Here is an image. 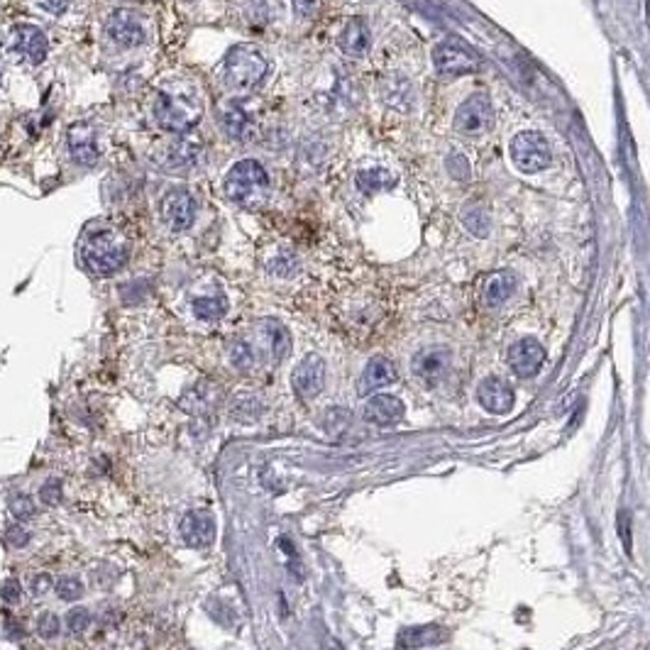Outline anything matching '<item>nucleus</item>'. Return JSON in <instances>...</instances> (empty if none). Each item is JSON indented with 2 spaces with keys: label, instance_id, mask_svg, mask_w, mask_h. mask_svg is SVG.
Masks as SVG:
<instances>
[{
  "label": "nucleus",
  "instance_id": "1",
  "mask_svg": "<svg viewBox=\"0 0 650 650\" xmlns=\"http://www.w3.org/2000/svg\"><path fill=\"white\" fill-rule=\"evenodd\" d=\"M152 118L166 133H191L204 118V101L198 96V89L182 79H172L159 86L154 93Z\"/></svg>",
  "mask_w": 650,
  "mask_h": 650
},
{
  "label": "nucleus",
  "instance_id": "2",
  "mask_svg": "<svg viewBox=\"0 0 650 650\" xmlns=\"http://www.w3.org/2000/svg\"><path fill=\"white\" fill-rule=\"evenodd\" d=\"M223 83L235 93H250L259 89L269 74V61L262 51L250 44H235L223 59Z\"/></svg>",
  "mask_w": 650,
  "mask_h": 650
},
{
  "label": "nucleus",
  "instance_id": "3",
  "mask_svg": "<svg viewBox=\"0 0 650 650\" xmlns=\"http://www.w3.org/2000/svg\"><path fill=\"white\" fill-rule=\"evenodd\" d=\"M81 259L96 276H112L128 265V244L112 230H98L83 240Z\"/></svg>",
  "mask_w": 650,
  "mask_h": 650
},
{
  "label": "nucleus",
  "instance_id": "4",
  "mask_svg": "<svg viewBox=\"0 0 650 650\" xmlns=\"http://www.w3.org/2000/svg\"><path fill=\"white\" fill-rule=\"evenodd\" d=\"M225 196L237 205H257L269 191V174L259 162L243 159L235 162L223 179Z\"/></svg>",
  "mask_w": 650,
  "mask_h": 650
},
{
  "label": "nucleus",
  "instance_id": "5",
  "mask_svg": "<svg viewBox=\"0 0 650 650\" xmlns=\"http://www.w3.org/2000/svg\"><path fill=\"white\" fill-rule=\"evenodd\" d=\"M508 152H511L514 166L523 174H538L553 164V150H550L548 140L540 133H530V130L518 133L511 140Z\"/></svg>",
  "mask_w": 650,
  "mask_h": 650
},
{
  "label": "nucleus",
  "instance_id": "6",
  "mask_svg": "<svg viewBox=\"0 0 650 650\" xmlns=\"http://www.w3.org/2000/svg\"><path fill=\"white\" fill-rule=\"evenodd\" d=\"M47 51H50L47 35L35 25H25V22L15 25L5 37V54L18 64H42L47 59Z\"/></svg>",
  "mask_w": 650,
  "mask_h": 650
},
{
  "label": "nucleus",
  "instance_id": "7",
  "mask_svg": "<svg viewBox=\"0 0 650 650\" xmlns=\"http://www.w3.org/2000/svg\"><path fill=\"white\" fill-rule=\"evenodd\" d=\"M453 128L462 137H484L494 128V105L487 93H472L455 111Z\"/></svg>",
  "mask_w": 650,
  "mask_h": 650
},
{
  "label": "nucleus",
  "instance_id": "8",
  "mask_svg": "<svg viewBox=\"0 0 650 650\" xmlns=\"http://www.w3.org/2000/svg\"><path fill=\"white\" fill-rule=\"evenodd\" d=\"M433 64L440 76H465L479 69L477 54L458 37H445L443 42H437L433 50Z\"/></svg>",
  "mask_w": 650,
  "mask_h": 650
},
{
  "label": "nucleus",
  "instance_id": "9",
  "mask_svg": "<svg viewBox=\"0 0 650 650\" xmlns=\"http://www.w3.org/2000/svg\"><path fill=\"white\" fill-rule=\"evenodd\" d=\"M196 201L186 189H169L162 198V221L172 233H183L193 225Z\"/></svg>",
  "mask_w": 650,
  "mask_h": 650
},
{
  "label": "nucleus",
  "instance_id": "10",
  "mask_svg": "<svg viewBox=\"0 0 650 650\" xmlns=\"http://www.w3.org/2000/svg\"><path fill=\"white\" fill-rule=\"evenodd\" d=\"M105 32L118 47H140L147 42V27H144L143 18L133 11H115L111 12V18L105 22Z\"/></svg>",
  "mask_w": 650,
  "mask_h": 650
},
{
  "label": "nucleus",
  "instance_id": "11",
  "mask_svg": "<svg viewBox=\"0 0 650 650\" xmlns=\"http://www.w3.org/2000/svg\"><path fill=\"white\" fill-rule=\"evenodd\" d=\"M69 154L76 164L81 166H93V164L101 159V137L98 130L93 128L91 122H76L69 128Z\"/></svg>",
  "mask_w": 650,
  "mask_h": 650
},
{
  "label": "nucleus",
  "instance_id": "12",
  "mask_svg": "<svg viewBox=\"0 0 650 650\" xmlns=\"http://www.w3.org/2000/svg\"><path fill=\"white\" fill-rule=\"evenodd\" d=\"M450 365H453L450 350H445V347H428V350H421L414 357L411 372L426 386H436L445 379L447 372H450Z\"/></svg>",
  "mask_w": 650,
  "mask_h": 650
},
{
  "label": "nucleus",
  "instance_id": "13",
  "mask_svg": "<svg viewBox=\"0 0 650 650\" xmlns=\"http://www.w3.org/2000/svg\"><path fill=\"white\" fill-rule=\"evenodd\" d=\"M543 362H546V347L536 337H521L508 350V367L514 369V375L523 379L538 375Z\"/></svg>",
  "mask_w": 650,
  "mask_h": 650
},
{
  "label": "nucleus",
  "instance_id": "14",
  "mask_svg": "<svg viewBox=\"0 0 650 650\" xmlns=\"http://www.w3.org/2000/svg\"><path fill=\"white\" fill-rule=\"evenodd\" d=\"M291 386L298 397L313 399L325 386V362L321 355H306L291 372Z\"/></svg>",
  "mask_w": 650,
  "mask_h": 650
},
{
  "label": "nucleus",
  "instance_id": "15",
  "mask_svg": "<svg viewBox=\"0 0 650 650\" xmlns=\"http://www.w3.org/2000/svg\"><path fill=\"white\" fill-rule=\"evenodd\" d=\"M179 533H182L183 543L189 548H208L215 540V518L211 511H189L183 514L182 523H179Z\"/></svg>",
  "mask_w": 650,
  "mask_h": 650
},
{
  "label": "nucleus",
  "instance_id": "16",
  "mask_svg": "<svg viewBox=\"0 0 650 650\" xmlns=\"http://www.w3.org/2000/svg\"><path fill=\"white\" fill-rule=\"evenodd\" d=\"M204 162V147L193 140H174L162 154V164L169 172H193Z\"/></svg>",
  "mask_w": 650,
  "mask_h": 650
},
{
  "label": "nucleus",
  "instance_id": "17",
  "mask_svg": "<svg viewBox=\"0 0 650 650\" xmlns=\"http://www.w3.org/2000/svg\"><path fill=\"white\" fill-rule=\"evenodd\" d=\"M477 401L489 414H508L514 408V389L501 376H487L477 386Z\"/></svg>",
  "mask_w": 650,
  "mask_h": 650
},
{
  "label": "nucleus",
  "instance_id": "18",
  "mask_svg": "<svg viewBox=\"0 0 650 650\" xmlns=\"http://www.w3.org/2000/svg\"><path fill=\"white\" fill-rule=\"evenodd\" d=\"M218 120H221V128L230 140H247L254 128L252 115L240 98H228L218 111Z\"/></svg>",
  "mask_w": 650,
  "mask_h": 650
},
{
  "label": "nucleus",
  "instance_id": "19",
  "mask_svg": "<svg viewBox=\"0 0 650 650\" xmlns=\"http://www.w3.org/2000/svg\"><path fill=\"white\" fill-rule=\"evenodd\" d=\"M397 376H399L397 365H394L391 360H386V357H372V360L367 362L362 376H360L357 391H360L362 397H369V394H375L376 389L394 384Z\"/></svg>",
  "mask_w": 650,
  "mask_h": 650
},
{
  "label": "nucleus",
  "instance_id": "20",
  "mask_svg": "<svg viewBox=\"0 0 650 650\" xmlns=\"http://www.w3.org/2000/svg\"><path fill=\"white\" fill-rule=\"evenodd\" d=\"M406 414L404 401L391 394H376L367 401L365 406V421L376 423V426H394Z\"/></svg>",
  "mask_w": 650,
  "mask_h": 650
},
{
  "label": "nucleus",
  "instance_id": "21",
  "mask_svg": "<svg viewBox=\"0 0 650 650\" xmlns=\"http://www.w3.org/2000/svg\"><path fill=\"white\" fill-rule=\"evenodd\" d=\"M369 27H367V22L362 18H352V20L347 22L345 27L340 30L337 35V47L340 51L345 54V57H352V59H360V57H365L367 51H369Z\"/></svg>",
  "mask_w": 650,
  "mask_h": 650
},
{
  "label": "nucleus",
  "instance_id": "22",
  "mask_svg": "<svg viewBox=\"0 0 650 650\" xmlns=\"http://www.w3.org/2000/svg\"><path fill=\"white\" fill-rule=\"evenodd\" d=\"M447 638H450V631H447L445 626L428 623V626H416V629L399 631L397 648L399 650H418V648H426V646H436V643H445Z\"/></svg>",
  "mask_w": 650,
  "mask_h": 650
},
{
  "label": "nucleus",
  "instance_id": "23",
  "mask_svg": "<svg viewBox=\"0 0 650 650\" xmlns=\"http://www.w3.org/2000/svg\"><path fill=\"white\" fill-rule=\"evenodd\" d=\"M514 289H516V279L514 275H508V272H497V275H491L487 279V284L482 289V298H484V304L489 308H497L507 301L508 296L514 294Z\"/></svg>",
  "mask_w": 650,
  "mask_h": 650
},
{
  "label": "nucleus",
  "instance_id": "24",
  "mask_svg": "<svg viewBox=\"0 0 650 650\" xmlns=\"http://www.w3.org/2000/svg\"><path fill=\"white\" fill-rule=\"evenodd\" d=\"M191 311L198 321H205V323H215L221 321L225 313H228V298L223 294H201L196 296L191 301Z\"/></svg>",
  "mask_w": 650,
  "mask_h": 650
},
{
  "label": "nucleus",
  "instance_id": "25",
  "mask_svg": "<svg viewBox=\"0 0 650 650\" xmlns=\"http://www.w3.org/2000/svg\"><path fill=\"white\" fill-rule=\"evenodd\" d=\"M262 337H265L267 347H269V352H272L276 362H282L291 352V336L279 321H265L262 323Z\"/></svg>",
  "mask_w": 650,
  "mask_h": 650
},
{
  "label": "nucleus",
  "instance_id": "26",
  "mask_svg": "<svg viewBox=\"0 0 650 650\" xmlns=\"http://www.w3.org/2000/svg\"><path fill=\"white\" fill-rule=\"evenodd\" d=\"M355 183H357V189H360L362 193H367V196H375V193L394 189V186H397V179L386 172V169H365V172L357 174Z\"/></svg>",
  "mask_w": 650,
  "mask_h": 650
},
{
  "label": "nucleus",
  "instance_id": "27",
  "mask_svg": "<svg viewBox=\"0 0 650 650\" xmlns=\"http://www.w3.org/2000/svg\"><path fill=\"white\" fill-rule=\"evenodd\" d=\"M462 223L468 228L469 233L477 235V237H487L489 235V213L484 205L479 201H469L465 208H462Z\"/></svg>",
  "mask_w": 650,
  "mask_h": 650
},
{
  "label": "nucleus",
  "instance_id": "28",
  "mask_svg": "<svg viewBox=\"0 0 650 650\" xmlns=\"http://www.w3.org/2000/svg\"><path fill=\"white\" fill-rule=\"evenodd\" d=\"M228 357H230V365L237 367L240 372H250L257 362V357H254V347L243 340V337H237L233 340L230 345H228Z\"/></svg>",
  "mask_w": 650,
  "mask_h": 650
},
{
  "label": "nucleus",
  "instance_id": "29",
  "mask_svg": "<svg viewBox=\"0 0 650 650\" xmlns=\"http://www.w3.org/2000/svg\"><path fill=\"white\" fill-rule=\"evenodd\" d=\"M230 414H233L235 421L252 423V421H257L259 414H262V404H259L254 397H250V394H240V397L230 404Z\"/></svg>",
  "mask_w": 650,
  "mask_h": 650
},
{
  "label": "nucleus",
  "instance_id": "30",
  "mask_svg": "<svg viewBox=\"0 0 650 650\" xmlns=\"http://www.w3.org/2000/svg\"><path fill=\"white\" fill-rule=\"evenodd\" d=\"M244 15L247 20H262L269 22L275 20V15L279 12L276 0H244Z\"/></svg>",
  "mask_w": 650,
  "mask_h": 650
},
{
  "label": "nucleus",
  "instance_id": "31",
  "mask_svg": "<svg viewBox=\"0 0 650 650\" xmlns=\"http://www.w3.org/2000/svg\"><path fill=\"white\" fill-rule=\"evenodd\" d=\"M350 423H352V414L345 411V408H330V411L325 414L323 421L325 430H328L330 436H343Z\"/></svg>",
  "mask_w": 650,
  "mask_h": 650
},
{
  "label": "nucleus",
  "instance_id": "32",
  "mask_svg": "<svg viewBox=\"0 0 650 650\" xmlns=\"http://www.w3.org/2000/svg\"><path fill=\"white\" fill-rule=\"evenodd\" d=\"M54 590L59 594V600L76 601L83 597V582L76 577H59L54 582Z\"/></svg>",
  "mask_w": 650,
  "mask_h": 650
},
{
  "label": "nucleus",
  "instance_id": "33",
  "mask_svg": "<svg viewBox=\"0 0 650 650\" xmlns=\"http://www.w3.org/2000/svg\"><path fill=\"white\" fill-rule=\"evenodd\" d=\"M8 508H11V514H15L18 521H25V518L35 516V501H32L27 494H22V491H15V494L8 499Z\"/></svg>",
  "mask_w": 650,
  "mask_h": 650
},
{
  "label": "nucleus",
  "instance_id": "34",
  "mask_svg": "<svg viewBox=\"0 0 650 650\" xmlns=\"http://www.w3.org/2000/svg\"><path fill=\"white\" fill-rule=\"evenodd\" d=\"M40 501L44 507H57L61 501V479L50 477L40 487Z\"/></svg>",
  "mask_w": 650,
  "mask_h": 650
},
{
  "label": "nucleus",
  "instance_id": "35",
  "mask_svg": "<svg viewBox=\"0 0 650 650\" xmlns=\"http://www.w3.org/2000/svg\"><path fill=\"white\" fill-rule=\"evenodd\" d=\"M66 626L72 633H83V631L91 626V611L83 609V607H76L66 614Z\"/></svg>",
  "mask_w": 650,
  "mask_h": 650
},
{
  "label": "nucleus",
  "instance_id": "36",
  "mask_svg": "<svg viewBox=\"0 0 650 650\" xmlns=\"http://www.w3.org/2000/svg\"><path fill=\"white\" fill-rule=\"evenodd\" d=\"M37 633L42 638H57L59 636V616L51 614V611H44L40 619H37Z\"/></svg>",
  "mask_w": 650,
  "mask_h": 650
},
{
  "label": "nucleus",
  "instance_id": "37",
  "mask_svg": "<svg viewBox=\"0 0 650 650\" xmlns=\"http://www.w3.org/2000/svg\"><path fill=\"white\" fill-rule=\"evenodd\" d=\"M5 538L11 543L12 548H25L27 543H30V533L22 529L20 523H11L8 529H5Z\"/></svg>",
  "mask_w": 650,
  "mask_h": 650
},
{
  "label": "nucleus",
  "instance_id": "38",
  "mask_svg": "<svg viewBox=\"0 0 650 650\" xmlns=\"http://www.w3.org/2000/svg\"><path fill=\"white\" fill-rule=\"evenodd\" d=\"M20 582L18 579H5L3 582V587H0V597L8 601V604H15V601H20Z\"/></svg>",
  "mask_w": 650,
  "mask_h": 650
},
{
  "label": "nucleus",
  "instance_id": "39",
  "mask_svg": "<svg viewBox=\"0 0 650 650\" xmlns=\"http://www.w3.org/2000/svg\"><path fill=\"white\" fill-rule=\"evenodd\" d=\"M35 3L44 12H50V15H64V12L69 11V5H72V0H35Z\"/></svg>",
  "mask_w": 650,
  "mask_h": 650
},
{
  "label": "nucleus",
  "instance_id": "40",
  "mask_svg": "<svg viewBox=\"0 0 650 650\" xmlns=\"http://www.w3.org/2000/svg\"><path fill=\"white\" fill-rule=\"evenodd\" d=\"M291 5H294L296 15H301V18H313L318 8H321V0H291Z\"/></svg>",
  "mask_w": 650,
  "mask_h": 650
},
{
  "label": "nucleus",
  "instance_id": "41",
  "mask_svg": "<svg viewBox=\"0 0 650 650\" xmlns=\"http://www.w3.org/2000/svg\"><path fill=\"white\" fill-rule=\"evenodd\" d=\"M51 584H54V582H51L50 575H37V577L32 579V594H35V597H42V594H47V590H50Z\"/></svg>",
  "mask_w": 650,
  "mask_h": 650
},
{
  "label": "nucleus",
  "instance_id": "42",
  "mask_svg": "<svg viewBox=\"0 0 650 650\" xmlns=\"http://www.w3.org/2000/svg\"><path fill=\"white\" fill-rule=\"evenodd\" d=\"M328 650H343V646L336 643V640H328Z\"/></svg>",
  "mask_w": 650,
  "mask_h": 650
}]
</instances>
